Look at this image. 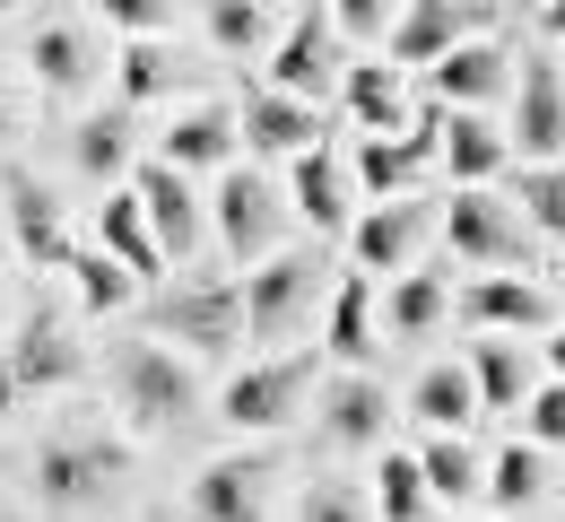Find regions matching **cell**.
Masks as SVG:
<instances>
[{
  "mask_svg": "<svg viewBox=\"0 0 565 522\" xmlns=\"http://www.w3.org/2000/svg\"><path fill=\"white\" fill-rule=\"evenodd\" d=\"M305 392H313V358H262V366H244L217 392V418H226L235 436H270V427L296 418Z\"/></svg>",
  "mask_w": 565,
  "mask_h": 522,
  "instance_id": "6da1fadb",
  "label": "cell"
},
{
  "mask_svg": "<svg viewBox=\"0 0 565 522\" xmlns=\"http://www.w3.org/2000/svg\"><path fill=\"white\" fill-rule=\"evenodd\" d=\"M504 149L522 166H557L565 157V71L557 62H522L513 71V131Z\"/></svg>",
  "mask_w": 565,
  "mask_h": 522,
  "instance_id": "7a4b0ae2",
  "label": "cell"
},
{
  "mask_svg": "<svg viewBox=\"0 0 565 522\" xmlns=\"http://www.w3.org/2000/svg\"><path fill=\"white\" fill-rule=\"evenodd\" d=\"M479 0H409L401 18H392V35H383V62L392 71H435L452 44H470L479 35Z\"/></svg>",
  "mask_w": 565,
  "mask_h": 522,
  "instance_id": "3957f363",
  "label": "cell"
},
{
  "mask_svg": "<svg viewBox=\"0 0 565 522\" xmlns=\"http://www.w3.org/2000/svg\"><path fill=\"white\" fill-rule=\"evenodd\" d=\"M114 470H122V445H105V436H62V445L35 452V497L62 505V514H78V505H96V497L114 488Z\"/></svg>",
  "mask_w": 565,
  "mask_h": 522,
  "instance_id": "277c9868",
  "label": "cell"
},
{
  "mask_svg": "<svg viewBox=\"0 0 565 522\" xmlns=\"http://www.w3.org/2000/svg\"><path fill=\"white\" fill-rule=\"evenodd\" d=\"M122 401H131V418L140 427H174V418H192V366L174 358V349H157V340H131L122 349Z\"/></svg>",
  "mask_w": 565,
  "mask_h": 522,
  "instance_id": "5b68a950",
  "label": "cell"
},
{
  "mask_svg": "<svg viewBox=\"0 0 565 522\" xmlns=\"http://www.w3.org/2000/svg\"><path fill=\"white\" fill-rule=\"evenodd\" d=\"M210 226H217V244H226V253L270 262V244H279V192H270L262 174H217Z\"/></svg>",
  "mask_w": 565,
  "mask_h": 522,
  "instance_id": "8992f818",
  "label": "cell"
},
{
  "mask_svg": "<svg viewBox=\"0 0 565 522\" xmlns=\"http://www.w3.org/2000/svg\"><path fill=\"white\" fill-rule=\"evenodd\" d=\"M305 297H313V262H305V253H270V262L235 288V305H244V340H279V331H296Z\"/></svg>",
  "mask_w": 565,
  "mask_h": 522,
  "instance_id": "52a82bcc",
  "label": "cell"
},
{
  "mask_svg": "<svg viewBox=\"0 0 565 522\" xmlns=\"http://www.w3.org/2000/svg\"><path fill=\"white\" fill-rule=\"evenodd\" d=\"M131 201H140V219H148V235H157V253L166 262H183L192 244H201V192L174 174V166H131Z\"/></svg>",
  "mask_w": 565,
  "mask_h": 522,
  "instance_id": "ba28073f",
  "label": "cell"
},
{
  "mask_svg": "<svg viewBox=\"0 0 565 522\" xmlns=\"http://www.w3.org/2000/svg\"><path fill=\"white\" fill-rule=\"evenodd\" d=\"M192 514L201 522H262L270 514V461L262 452H217V461H201Z\"/></svg>",
  "mask_w": 565,
  "mask_h": 522,
  "instance_id": "9c48e42d",
  "label": "cell"
},
{
  "mask_svg": "<svg viewBox=\"0 0 565 522\" xmlns=\"http://www.w3.org/2000/svg\"><path fill=\"white\" fill-rule=\"evenodd\" d=\"M435 122H444V105H426V114H409V131H365L356 140V183L365 192H409L418 183V166L435 157Z\"/></svg>",
  "mask_w": 565,
  "mask_h": 522,
  "instance_id": "30bf717a",
  "label": "cell"
},
{
  "mask_svg": "<svg viewBox=\"0 0 565 522\" xmlns=\"http://www.w3.org/2000/svg\"><path fill=\"white\" fill-rule=\"evenodd\" d=\"M444 235H452V262H522V219L495 201V192H452V210H444Z\"/></svg>",
  "mask_w": 565,
  "mask_h": 522,
  "instance_id": "8fae6325",
  "label": "cell"
},
{
  "mask_svg": "<svg viewBox=\"0 0 565 522\" xmlns=\"http://www.w3.org/2000/svg\"><path fill=\"white\" fill-rule=\"evenodd\" d=\"M287 201H296V219L313 226V235H349V166H340L331 140L287 157Z\"/></svg>",
  "mask_w": 565,
  "mask_h": 522,
  "instance_id": "7c38bea8",
  "label": "cell"
},
{
  "mask_svg": "<svg viewBox=\"0 0 565 522\" xmlns=\"http://www.w3.org/2000/svg\"><path fill=\"white\" fill-rule=\"evenodd\" d=\"M418 235H426V210L418 201H374L365 219H349V253H356V279H401L409 270V253H418Z\"/></svg>",
  "mask_w": 565,
  "mask_h": 522,
  "instance_id": "4fadbf2b",
  "label": "cell"
},
{
  "mask_svg": "<svg viewBox=\"0 0 565 522\" xmlns=\"http://www.w3.org/2000/svg\"><path fill=\"white\" fill-rule=\"evenodd\" d=\"M426 78H435V105H444V114H479V105H495V96L513 87V62H504V44L470 35V44H452Z\"/></svg>",
  "mask_w": 565,
  "mask_h": 522,
  "instance_id": "5bb4252c",
  "label": "cell"
},
{
  "mask_svg": "<svg viewBox=\"0 0 565 522\" xmlns=\"http://www.w3.org/2000/svg\"><path fill=\"white\" fill-rule=\"evenodd\" d=\"M71 374H78L71 322H62L53 305H35V313L9 331V383H26V392H53V383H71Z\"/></svg>",
  "mask_w": 565,
  "mask_h": 522,
  "instance_id": "9a60e30c",
  "label": "cell"
},
{
  "mask_svg": "<svg viewBox=\"0 0 565 522\" xmlns=\"http://www.w3.org/2000/svg\"><path fill=\"white\" fill-rule=\"evenodd\" d=\"M340 78V53H331V18H287V35H279V53H270V87L279 96H296V105H313L322 87Z\"/></svg>",
  "mask_w": 565,
  "mask_h": 522,
  "instance_id": "2e32d148",
  "label": "cell"
},
{
  "mask_svg": "<svg viewBox=\"0 0 565 522\" xmlns=\"http://www.w3.org/2000/svg\"><path fill=\"white\" fill-rule=\"evenodd\" d=\"M157 331H174L183 349L217 358V349L244 340V305H235V288H174V297L157 305Z\"/></svg>",
  "mask_w": 565,
  "mask_h": 522,
  "instance_id": "e0dca14e",
  "label": "cell"
},
{
  "mask_svg": "<svg viewBox=\"0 0 565 522\" xmlns=\"http://www.w3.org/2000/svg\"><path fill=\"white\" fill-rule=\"evenodd\" d=\"M235 140L262 157H296L322 140V122H313V105H296V96H279V87H253L244 96V114H235Z\"/></svg>",
  "mask_w": 565,
  "mask_h": 522,
  "instance_id": "ac0fdd59",
  "label": "cell"
},
{
  "mask_svg": "<svg viewBox=\"0 0 565 522\" xmlns=\"http://www.w3.org/2000/svg\"><path fill=\"white\" fill-rule=\"evenodd\" d=\"M0 192H9V235H18V253H26L35 270H62V262H71V226H62V201H53L44 183H26V174H9Z\"/></svg>",
  "mask_w": 565,
  "mask_h": 522,
  "instance_id": "d6986e66",
  "label": "cell"
},
{
  "mask_svg": "<svg viewBox=\"0 0 565 522\" xmlns=\"http://www.w3.org/2000/svg\"><path fill=\"white\" fill-rule=\"evenodd\" d=\"M383 427H392V401H383L374 374H340V383L322 392V436H331V445L365 452V445H383Z\"/></svg>",
  "mask_w": 565,
  "mask_h": 522,
  "instance_id": "ffe728a7",
  "label": "cell"
},
{
  "mask_svg": "<svg viewBox=\"0 0 565 522\" xmlns=\"http://www.w3.org/2000/svg\"><path fill=\"white\" fill-rule=\"evenodd\" d=\"M435 157L452 166V192H479L513 149H504V131H495L488 114H444V122H435Z\"/></svg>",
  "mask_w": 565,
  "mask_h": 522,
  "instance_id": "44dd1931",
  "label": "cell"
},
{
  "mask_svg": "<svg viewBox=\"0 0 565 522\" xmlns=\"http://www.w3.org/2000/svg\"><path fill=\"white\" fill-rule=\"evenodd\" d=\"M461 313H470V322H488V331H557L548 297H540L531 279H513V270H488V279L461 297Z\"/></svg>",
  "mask_w": 565,
  "mask_h": 522,
  "instance_id": "7402d4cb",
  "label": "cell"
},
{
  "mask_svg": "<svg viewBox=\"0 0 565 522\" xmlns=\"http://www.w3.org/2000/svg\"><path fill=\"white\" fill-rule=\"evenodd\" d=\"M226 157H235V114H226V105H201V114L166 122V140H157V166H174V174L226 166Z\"/></svg>",
  "mask_w": 565,
  "mask_h": 522,
  "instance_id": "603a6c76",
  "label": "cell"
},
{
  "mask_svg": "<svg viewBox=\"0 0 565 522\" xmlns=\"http://www.w3.org/2000/svg\"><path fill=\"white\" fill-rule=\"evenodd\" d=\"M383 349V322H374V279H340V297H331V358L340 374H365V358Z\"/></svg>",
  "mask_w": 565,
  "mask_h": 522,
  "instance_id": "cb8c5ba5",
  "label": "cell"
},
{
  "mask_svg": "<svg viewBox=\"0 0 565 522\" xmlns=\"http://www.w3.org/2000/svg\"><path fill=\"white\" fill-rule=\"evenodd\" d=\"M340 96H349V114L365 131H401L409 122V96H401V71L383 62V53H365L356 71H340Z\"/></svg>",
  "mask_w": 565,
  "mask_h": 522,
  "instance_id": "d4e9b609",
  "label": "cell"
},
{
  "mask_svg": "<svg viewBox=\"0 0 565 522\" xmlns=\"http://www.w3.org/2000/svg\"><path fill=\"white\" fill-rule=\"evenodd\" d=\"M470 409H479V392H470V374H461V366H426L418 383H409V418H418L426 436H461Z\"/></svg>",
  "mask_w": 565,
  "mask_h": 522,
  "instance_id": "484cf974",
  "label": "cell"
},
{
  "mask_svg": "<svg viewBox=\"0 0 565 522\" xmlns=\"http://www.w3.org/2000/svg\"><path fill=\"white\" fill-rule=\"evenodd\" d=\"M96 253H105V262H122V270H131V288L166 270V253H157V235H148V219H140V201H131V192H105V244H96Z\"/></svg>",
  "mask_w": 565,
  "mask_h": 522,
  "instance_id": "4316f807",
  "label": "cell"
},
{
  "mask_svg": "<svg viewBox=\"0 0 565 522\" xmlns=\"http://www.w3.org/2000/svg\"><path fill=\"white\" fill-rule=\"evenodd\" d=\"M444 313H452V288H444L435 270H401V279H392V305H383V340H426Z\"/></svg>",
  "mask_w": 565,
  "mask_h": 522,
  "instance_id": "83f0119b",
  "label": "cell"
},
{
  "mask_svg": "<svg viewBox=\"0 0 565 522\" xmlns=\"http://www.w3.org/2000/svg\"><path fill=\"white\" fill-rule=\"evenodd\" d=\"M461 374H470L479 409H522V401H531V366H522L513 340H479V358H470Z\"/></svg>",
  "mask_w": 565,
  "mask_h": 522,
  "instance_id": "f1b7e54d",
  "label": "cell"
},
{
  "mask_svg": "<svg viewBox=\"0 0 565 522\" xmlns=\"http://www.w3.org/2000/svg\"><path fill=\"white\" fill-rule=\"evenodd\" d=\"M418 479H426V497H444V505H461V497L488 488L479 452L461 445V436H426V445H418Z\"/></svg>",
  "mask_w": 565,
  "mask_h": 522,
  "instance_id": "f546056e",
  "label": "cell"
},
{
  "mask_svg": "<svg viewBox=\"0 0 565 522\" xmlns=\"http://www.w3.org/2000/svg\"><path fill=\"white\" fill-rule=\"evenodd\" d=\"M488 497L504 505V514H522V505H540V497H548V452L513 436V445H504V452L488 461Z\"/></svg>",
  "mask_w": 565,
  "mask_h": 522,
  "instance_id": "4dcf8cb0",
  "label": "cell"
},
{
  "mask_svg": "<svg viewBox=\"0 0 565 522\" xmlns=\"http://www.w3.org/2000/svg\"><path fill=\"white\" fill-rule=\"evenodd\" d=\"M26 53H35V78H44L53 96H78L87 71H96V53H87V35H78V26H35V44H26Z\"/></svg>",
  "mask_w": 565,
  "mask_h": 522,
  "instance_id": "1f68e13d",
  "label": "cell"
},
{
  "mask_svg": "<svg viewBox=\"0 0 565 522\" xmlns=\"http://www.w3.org/2000/svg\"><path fill=\"white\" fill-rule=\"evenodd\" d=\"M71 157H78V174L114 183V174L131 166V114H87V122L71 131Z\"/></svg>",
  "mask_w": 565,
  "mask_h": 522,
  "instance_id": "d6a6232c",
  "label": "cell"
},
{
  "mask_svg": "<svg viewBox=\"0 0 565 522\" xmlns=\"http://www.w3.org/2000/svg\"><path fill=\"white\" fill-rule=\"evenodd\" d=\"M114 71H122V105H148V96H166V87L183 78V62H174L157 35H131V44L114 53Z\"/></svg>",
  "mask_w": 565,
  "mask_h": 522,
  "instance_id": "836d02e7",
  "label": "cell"
},
{
  "mask_svg": "<svg viewBox=\"0 0 565 522\" xmlns=\"http://www.w3.org/2000/svg\"><path fill=\"white\" fill-rule=\"evenodd\" d=\"M374 497H383V522H418V514H426V479H418V452L383 445V470H374Z\"/></svg>",
  "mask_w": 565,
  "mask_h": 522,
  "instance_id": "e575fe53",
  "label": "cell"
},
{
  "mask_svg": "<svg viewBox=\"0 0 565 522\" xmlns=\"http://www.w3.org/2000/svg\"><path fill=\"white\" fill-rule=\"evenodd\" d=\"M513 192H522V210H513L522 226L565 235V157H557V166H522V183H513Z\"/></svg>",
  "mask_w": 565,
  "mask_h": 522,
  "instance_id": "d590c367",
  "label": "cell"
},
{
  "mask_svg": "<svg viewBox=\"0 0 565 522\" xmlns=\"http://www.w3.org/2000/svg\"><path fill=\"white\" fill-rule=\"evenodd\" d=\"M62 270L78 279V297L96 305V313L131 305V270H122V262H105V253H78V244H71V262H62Z\"/></svg>",
  "mask_w": 565,
  "mask_h": 522,
  "instance_id": "8d00e7d4",
  "label": "cell"
},
{
  "mask_svg": "<svg viewBox=\"0 0 565 522\" xmlns=\"http://www.w3.org/2000/svg\"><path fill=\"white\" fill-rule=\"evenodd\" d=\"M262 35H270L262 0H210V44L217 53H262Z\"/></svg>",
  "mask_w": 565,
  "mask_h": 522,
  "instance_id": "74e56055",
  "label": "cell"
},
{
  "mask_svg": "<svg viewBox=\"0 0 565 522\" xmlns=\"http://www.w3.org/2000/svg\"><path fill=\"white\" fill-rule=\"evenodd\" d=\"M522 427H531V436H522V445H565V383H540V392H531V401H522Z\"/></svg>",
  "mask_w": 565,
  "mask_h": 522,
  "instance_id": "f35d334b",
  "label": "cell"
},
{
  "mask_svg": "<svg viewBox=\"0 0 565 522\" xmlns=\"http://www.w3.org/2000/svg\"><path fill=\"white\" fill-rule=\"evenodd\" d=\"M401 9H409V0H340V35H349V44H383Z\"/></svg>",
  "mask_w": 565,
  "mask_h": 522,
  "instance_id": "ab89813d",
  "label": "cell"
},
{
  "mask_svg": "<svg viewBox=\"0 0 565 522\" xmlns=\"http://www.w3.org/2000/svg\"><path fill=\"white\" fill-rule=\"evenodd\" d=\"M105 26H122V35H157L166 26V0H87Z\"/></svg>",
  "mask_w": 565,
  "mask_h": 522,
  "instance_id": "60d3db41",
  "label": "cell"
},
{
  "mask_svg": "<svg viewBox=\"0 0 565 522\" xmlns=\"http://www.w3.org/2000/svg\"><path fill=\"white\" fill-rule=\"evenodd\" d=\"M296 522H365V505H356L349 488H313V497H305V514Z\"/></svg>",
  "mask_w": 565,
  "mask_h": 522,
  "instance_id": "b9f144b4",
  "label": "cell"
},
{
  "mask_svg": "<svg viewBox=\"0 0 565 522\" xmlns=\"http://www.w3.org/2000/svg\"><path fill=\"white\" fill-rule=\"evenodd\" d=\"M540 26H548V35L565 44V0H540Z\"/></svg>",
  "mask_w": 565,
  "mask_h": 522,
  "instance_id": "7bdbcfd3",
  "label": "cell"
},
{
  "mask_svg": "<svg viewBox=\"0 0 565 522\" xmlns=\"http://www.w3.org/2000/svg\"><path fill=\"white\" fill-rule=\"evenodd\" d=\"M540 349H548V366H557V383H565V331H548Z\"/></svg>",
  "mask_w": 565,
  "mask_h": 522,
  "instance_id": "ee69618b",
  "label": "cell"
},
{
  "mask_svg": "<svg viewBox=\"0 0 565 522\" xmlns=\"http://www.w3.org/2000/svg\"><path fill=\"white\" fill-rule=\"evenodd\" d=\"M0 131H9V87H0Z\"/></svg>",
  "mask_w": 565,
  "mask_h": 522,
  "instance_id": "f6af8a7d",
  "label": "cell"
},
{
  "mask_svg": "<svg viewBox=\"0 0 565 522\" xmlns=\"http://www.w3.org/2000/svg\"><path fill=\"white\" fill-rule=\"evenodd\" d=\"M557 288H565V253H557Z\"/></svg>",
  "mask_w": 565,
  "mask_h": 522,
  "instance_id": "bcb514c9",
  "label": "cell"
},
{
  "mask_svg": "<svg viewBox=\"0 0 565 522\" xmlns=\"http://www.w3.org/2000/svg\"><path fill=\"white\" fill-rule=\"evenodd\" d=\"M0 9H9V0H0Z\"/></svg>",
  "mask_w": 565,
  "mask_h": 522,
  "instance_id": "7dc6e473",
  "label": "cell"
}]
</instances>
